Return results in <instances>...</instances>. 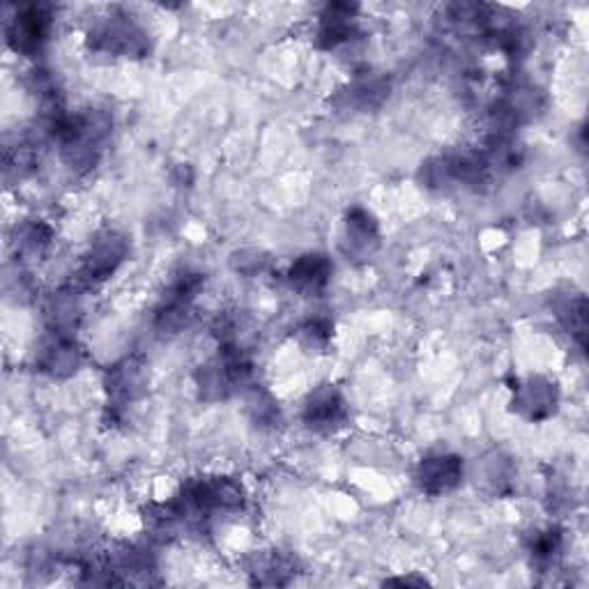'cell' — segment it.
<instances>
[{
  "instance_id": "obj_1",
  "label": "cell",
  "mask_w": 589,
  "mask_h": 589,
  "mask_svg": "<svg viewBox=\"0 0 589 589\" xmlns=\"http://www.w3.org/2000/svg\"><path fill=\"white\" fill-rule=\"evenodd\" d=\"M88 45L95 51L122 56V58H141L147 51V35L134 24L130 16L116 14L104 19L97 28L91 31Z\"/></svg>"
},
{
  "instance_id": "obj_2",
  "label": "cell",
  "mask_w": 589,
  "mask_h": 589,
  "mask_svg": "<svg viewBox=\"0 0 589 589\" xmlns=\"http://www.w3.org/2000/svg\"><path fill=\"white\" fill-rule=\"evenodd\" d=\"M51 31L49 5H21L8 21V41L16 53L37 56L47 45Z\"/></svg>"
},
{
  "instance_id": "obj_3",
  "label": "cell",
  "mask_w": 589,
  "mask_h": 589,
  "mask_svg": "<svg viewBox=\"0 0 589 589\" xmlns=\"http://www.w3.org/2000/svg\"><path fill=\"white\" fill-rule=\"evenodd\" d=\"M203 281L205 279L201 275L187 272V275L178 277V281L168 288L161 306L157 309V321H155L161 334H176L178 329L187 325L189 309H192V302L196 300Z\"/></svg>"
},
{
  "instance_id": "obj_4",
  "label": "cell",
  "mask_w": 589,
  "mask_h": 589,
  "mask_svg": "<svg viewBox=\"0 0 589 589\" xmlns=\"http://www.w3.org/2000/svg\"><path fill=\"white\" fill-rule=\"evenodd\" d=\"M128 240H124L116 230H107V233L99 236L93 247L88 249V254L83 256L81 265V279L86 284H97L109 279L118 265L128 256Z\"/></svg>"
},
{
  "instance_id": "obj_5",
  "label": "cell",
  "mask_w": 589,
  "mask_h": 589,
  "mask_svg": "<svg viewBox=\"0 0 589 589\" xmlns=\"http://www.w3.org/2000/svg\"><path fill=\"white\" fill-rule=\"evenodd\" d=\"M346 414L344 396L332 385L315 389L304 404V424L318 433H329L344 426Z\"/></svg>"
},
{
  "instance_id": "obj_6",
  "label": "cell",
  "mask_w": 589,
  "mask_h": 589,
  "mask_svg": "<svg viewBox=\"0 0 589 589\" xmlns=\"http://www.w3.org/2000/svg\"><path fill=\"white\" fill-rule=\"evenodd\" d=\"M81 366V348L70 332H53L37 352V369L53 377H68Z\"/></svg>"
},
{
  "instance_id": "obj_7",
  "label": "cell",
  "mask_w": 589,
  "mask_h": 589,
  "mask_svg": "<svg viewBox=\"0 0 589 589\" xmlns=\"http://www.w3.org/2000/svg\"><path fill=\"white\" fill-rule=\"evenodd\" d=\"M462 479V460L452 454L426 456L417 468L419 489L429 495H442L454 491Z\"/></svg>"
},
{
  "instance_id": "obj_8",
  "label": "cell",
  "mask_w": 589,
  "mask_h": 589,
  "mask_svg": "<svg viewBox=\"0 0 589 589\" xmlns=\"http://www.w3.org/2000/svg\"><path fill=\"white\" fill-rule=\"evenodd\" d=\"M514 408L525 417L539 422V419L551 417L557 408V389L545 377H528L520 383L514 394Z\"/></svg>"
},
{
  "instance_id": "obj_9",
  "label": "cell",
  "mask_w": 589,
  "mask_h": 589,
  "mask_svg": "<svg viewBox=\"0 0 589 589\" xmlns=\"http://www.w3.org/2000/svg\"><path fill=\"white\" fill-rule=\"evenodd\" d=\"M147 375L145 366L136 360H124L111 369L107 389H109V404L113 408H124L145 392Z\"/></svg>"
},
{
  "instance_id": "obj_10",
  "label": "cell",
  "mask_w": 589,
  "mask_h": 589,
  "mask_svg": "<svg viewBox=\"0 0 589 589\" xmlns=\"http://www.w3.org/2000/svg\"><path fill=\"white\" fill-rule=\"evenodd\" d=\"M332 277V263L323 254H306L300 261H294L288 279L292 288H298L304 294H318L327 288Z\"/></svg>"
},
{
  "instance_id": "obj_11",
  "label": "cell",
  "mask_w": 589,
  "mask_h": 589,
  "mask_svg": "<svg viewBox=\"0 0 589 589\" xmlns=\"http://www.w3.org/2000/svg\"><path fill=\"white\" fill-rule=\"evenodd\" d=\"M354 12H357L354 5H344V3H334L325 8V12L321 14V26H318V39L323 49L341 47L344 41L352 37Z\"/></svg>"
},
{
  "instance_id": "obj_12",
  "label": "cell",
  "mask_w": 589,
  "mask_h": 589,
  "mask_svg": "<svg viewBox=\"0 0 589 589\" xmlns=\"http://www.w3.org/2000/svg\"><path fill=\"white\" fill-rule=\"evenodd\" d=\"M346 242L348 254L352 256H371L377 247V224L371 213L362 207H354L346 219Z\"/></svg>"
},
{
  "instance_id": "obj_13",
  "label": "cell",
  "mask_w": 589,
  "mask_h": 589,
  "mask_svg": "<svg viewBox=\"0 0 589 589\" xmlns=\"http://www.w3.org/2000/svg\"><path fill=\"white\" fill-rule=\"evenodd\" d=\"M49 315L53 332H72L81 318V292L76 288H62L53 294Z\"/></svg>"
},
{
  "instance_id": "obj_14",
  "label": "cell",
  "mask_w": 589,
  "mask_h": 589,
  "mask_svg": "<svg viewBox=\"0 0 589 589\" xmlns=\"http://www.w3.org/2000/svg\"><path fill=\"white\" fill-rule=\"evenodd\" d=\"M51 238H53V230L45 221L33 219L21 228H16V238H14L16 254L31 256V259L41 256L51 244Z\"/></svg>"
},
{
  "instance_id": "obj_15",
  "label": "cell",
  "mask_w": 589,
  "mask_h": 589,
  "mask_svg": "<svg viewBox=\"0 0 589 589\" xmlns=\"http://www.w3.org/2000/svg\"><path fill=\"white\" fill-rule=\"evenodd\" d=\"M557 318L564 323V327L569 329L574 339L585 348V336H587V302L582 294H572L557 306Z\"/></svg>"
},
{
  "instance_id": "obj_16",
  "label": "cell",
  "mask_w": 589,
  "mask_h": 589,
  "mask_svg": "<svg viewBox=\"0 0 589 589\" xmlns=\"http://www.w3.org/2000/svg\"><path fill=\"white\" fill-rule=\"evenodd\" d=\"M332 336V323L327 318H311L302 325L300 329V339L306 348H313V350H321L327 346Z\"/></svg>"
},
{
  "instance_id": "obj_17",
  "label": "cell",
  "mask_w": 589,
  "mask_h": 589,
  "mask_svg": "<svg viewBox=\"0 0 589 589\" xmlns=\"http://www.w3.org/2000/svg\"><path fill=\"white\" fill-rule=\"evenodd\" d=\"M560 549H562V534L557 530L539 532L532 541V555L537 562H543V564H551L560 555Z\"/></svg>"
}]
</instances>
